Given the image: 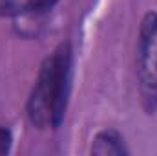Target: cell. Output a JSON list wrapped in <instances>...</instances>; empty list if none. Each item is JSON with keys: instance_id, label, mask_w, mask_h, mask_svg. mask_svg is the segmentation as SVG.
Instances as JSON below:
<instances>
[{"instance_id": "5", "label": "cell", "mask_w": 157, "mask_h": 156, "mask_svg": "<svg viewBox=\"0 0 157 156\" xmlns=\"http://www.w3.org/2000/svg\"><path fill=\"white\" fill-rule=\"evenodd\" d=\"M9 143H11V134H9V130L4 129V127H0V153H7Z\"/></svg>"}, {"instance_id": "2", "label": "cell", "mask_w": 157, "mask_h": 156, "mask_svg": "<svg viewBox=\"0 0 157 156\" xmlns=\"http://www.w3.org/2000/svg\"><path fill=\"white\" fill-rule=\"evenodd\" d=\"M137 77L146 110L157 107V13H148L139 30Z\"/></svg>"}, {"instance_id": "3", "label": "cell", "mask_w": 157, "mask_h": 156, "mask_svg": "<svg viewBox=\"0 0 157 156\" xmlns=\"http://www.w3.org/2000/svg\"><path fill=\"white\" fill-rule=\"evenodd\" d=\"M91 153L93 154H101V156H110V154H126L128 149L124 147L122 138L119 136L115 130H102L95 136L93 145H91Z\"/></svg>"}, {"instance_id": "6", "label": "cell", "mask_w": 157, "mask_h": 156, "mask_svg": "<svg viewBox=\"0 0 157 156\" xmlns=\"http://www.w3.org/2000/svg\"><path fill=\"white\" fill-rule=\"evenodd\" d=\"M57 0H35V9L33 11H46L49 9Z\"/></svg>"}, {"instance_id": "4", "label": "cell", "mask_w": 157, "mask_h": 156, "mask_svg": "<svg viewBox=\"0 0 157 156\" xmlns=\"http://www.w3.org/2000/svg\"><path fill=\"white\" fill-rule=\"evenodd\" d=\"M35 9V0H0V17H15Z\"/></svg>"}, {"instance_id": "1", "label": "cell", "mask_w": 157, "mask_h": 156, "mask_svg": "<svg viewBox=\"0 0 157 156\" xmlns=\"http://www.w3.org/2000/svg\"><path fill=\"white\" fill-rule=\"evenodd\" d=\"M70 77L71 53L70 48L62 44L42 63L28 101V116L35 127L46 129L60 125L68 103Z\"/></svg>"}]
</instances>
